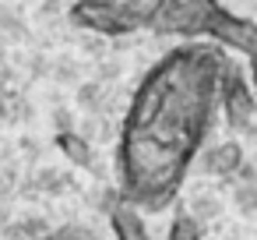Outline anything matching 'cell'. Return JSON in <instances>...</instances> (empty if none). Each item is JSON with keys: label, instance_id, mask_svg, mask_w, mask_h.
Returning <instances> with one entry per match:
<instances>
[{"label": "cell", "instance_id": "6da1fadb", "mask_svg": "<svg viewBox=\"0 0 257 240\" xmlns=\"http://www.w3.org/2000/svg\"><path fill=\"white\" fill-rule=\"evenodd\" d=\"M222 67V50L190 43L166 53L138 85L116 148L120 194L131 208L162 212L176 198L204 145Z\"/></svg>", "mask_w": 257, "mask_h": 240}, {"label": "cell", "instance_id": "7a4b0ae2", "mask_svg": "<svg viewBox=\"0 0 257 240\" xmlns=\"http://www.w3.org/2000/svg\"><path fill=\"white\" fill-rule=\"evenodd\" d=\"M71 22L78 29H92L102 36H123V32L141 29L131 11V0H74Z\"/></svg>", "mask_w": 257, "mask_h": 240}, {"label": "cell", "instance_id": "3957f363", "mask_svg": "<svg viewBox=\"0 0 257 240\" xmlns=\"http://www.w3.org/2000/svg\"><path fill=\"white\" fill-rule=\"evenodd\" d=\"M218 99H222V110H225V120L236 134H250L257 131V96L250 89V82L239 78L236 67H222V78H218Z\"/></svg>", "mask_w": 257, "mask_h": 240}, {"label": "cell", "instance_id": "277c9868", "mask_svg": "<svg viewBox=\"0 0 257 240\" xmlns=\"http://www.w3.org/2000/svg\"><path fill=\"white\" fill-rule=\"evenodd\" d=\"M201 36L215 39L222 50H232V53H243L246 60L257 57V25L250 18H239L232 11H225L222 4L211 8V15L204 18V29Z\"/></svg>", "mask_w": 257, "mask_h": 240}, {"label": "cell", "instance_id": "5b68a950", "mask_svg": "<svg viewBox=\"0 0 257 240\" xmlns=\"http://www.w3.org/2000/svg\"><path fill=\"white\" fill-rule=\"evenodd\" d=\"M218 0H162L159 15L152 18V29L159 32H176V36H201L204 18Z\"/></svg>", "mask_w": 257, "mask_h": 240}, {"label": "cell", "instance_id": "8992f818", "mask_svg": "<svg viewBox=\"0 0 257 240\" xmlns=\"http://www.w3.org/2000/svg\"><path fill=\"white\" fill-rule=\"evenodd\" d=\"M109 226H113V236H116V240H152V233H148L141 212L131 208L123 198H120L116 205H109Z\"/></svg>", "mask_w": 257, "mask_h": 240}, {"label": "cell", "instance_id": "52a82bcc", "mask_svg": "<svg viewBox=\"0 0 257 240\" xmlns=\"http://www.w3.org/2000/svg\"><path fill=\"white\" fill-rule=\"evenodd\" d=\"M239 166H243V148H239L236 138L218 141V145H211V148L204 152V170H208L211 177H232Z\"/></svg>", "mask_w": 257, "mask_h": 240}, {"label": "cell", "instance_id": "ba28073f", "mask_svg": "<svg viewBox=\"0 0 257 240\" xmlns=\"http://www.w3.org/2000/svg\"><path fill=\"white\" fill-rule=\"evenodd\" d=\"M57 148H60V155H64L71 166H78V170H92V163H95V152H92L88 138H81V134H74V131H60V134H57Z\"/></svg>", "mask_w": 257, "mask_h": 240}, {"label": "cell", "instance_id": "9c48e42d", "mask_svg": "<svg viewBox=\"0 0 257 240\" xmlns=\"http://www.w3.org/2000/svg\"><path fill=\"white\" fill-rule=\"evenodd\" d=\"M166 240H204V233H201V222H197L194 215H176V219L169 222Z\"/></svg>", "mask_w": 257, "mask_h": 240}, {"label": "cell", "instance_id": "30bf717a", "mask_svg": "<svg viewBox=\"0 0 257 240\" xmlns=\"http://www.w3.org/2000/svg\"><path fill=\"white\" fill-rule=\"evenodd\" d=\"M250 89H253V96H257V57L250 60Z\"/></svg>", "mask_w": 257, "mask_h": 240}]
</instances>
